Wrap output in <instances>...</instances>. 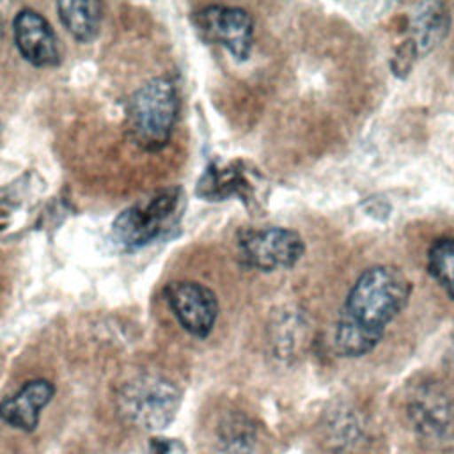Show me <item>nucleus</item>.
Instances as JSON below:
<instances>
[{
  "mask_svg": "<svg viewBox=\"0 0 454 454\" xmlns=\"http://www.w3.org/2000/svg\"><path fill=\"white\" fill-rule=\"evenodd\" d=\"M411 282L395 266L367 268L351 286L340 309L333 346L342 356H362L376 348L385 328L406 307Z\"/></svg>",
  "mask_w": 454,
  "mask_h": 454,
  "instance_id": "nucleus-1",
  "label": "nucleus"
},
{
  "mask_svg": "<svg viewBox=\"0 0 454 454\" xmlns=\"http://www.w3.org/2000/svg\"><path fill=\"white\" fill-rule=\"evenodd\" d=\"M145 454H184V447L177 440L151 438Z\"/></svg>",
  "mask_w": 454,
  "mask_h": 454,
  "instance_id": "nucleus-16",
  "label": "nucleus"
},
{
  "mask_svg": "<svg viewBox=\"0 0 454 454\" xmlns=\"http://www.w3.org/2000/svg\"><path fill=\"white\" fill-rule=\"evenodd\" d=\"M449 11L443 4H424L410 18V39L417 57L427 55L449 34Z\"/></svg>",
  "mask_w": 454,
  "mask_h": 454,
  "instance_id": "nucleus-12",
  "label": "nucleus"
},
{
  "mask_svg": "<svg viewBox=\"0 0 454 454\" xmlns=\"http://www.w3.org/2000/svg\"><path fill=\"white\" fill-rule=\"evenodd\" d=\"M429 275L454 300V238H438L427 250Z\"/></svg>",
  "mask_w": 454,
  "mask_h": 454,
  "instance_id": "nucleus-15",
  "label": "nucleus"
},
{
  "mask_svg": "<svg viewBox=\"0 0 454 454\" xmlns=\"http://www.w3.org/2000/svg\"><path fill=\"white\" fill-rule=\"evenodd\" d=\"M184 206L183 188L168 186L126 207L112 223L114 247L121 252H135L167 236L179 225Z\"/></svg>",
  "mask_w": 454,
  "mask_h": 454,
  "instance_id": "nucleus-2",
  "label": "nucleus"
},
{
  "mask_svg": "<svg viewBox=\"0 0 454 454\" xmlns=\"http://www.w3.org/2000/svg\"><path fill=\"white\" fill-rule=\"evenodd\" d=\"M57 11L62 25L74 39L89 43L98 35L101 23V5L98 2H59Z\"/></svg>",
  "mask_w": 454,
  "mask_h": 454,
  "instance_id": "nucleus-13",
  "label": "nucleus"
},
{
  "mask_svg": "<svg viewBox=\"0 0 454 454\" xmlns=\"http://www.w3.org/2000/svg\"><path fill=\"white\" fill-rule=\"evenodd\" d=\"M408 419L417 434L434 445L454 440V399L436 381L413 388L406 403Z\"/></svg>",
  "mask_w": 454,
  "mask_h": 454,
  "instance_id": "nucleus-7",
  "label": "nucleus"
},
{
  "mask_svg": "<svg viewBox=\"0 0 454 454\" xmlns=\"http://www.w3.org/2000/svg\"><path fill=\"white\" fill-rule=\"evenodd\" d=\"M192 23L202 41L225 48L236 60H247L252 51L254 20L232 5H206L192 14Z\"/></svg>",
  "mask_w": 454,
  "mask_h": 454,
  "instance_id": "nucleus-6",
  "label": "nucleus"
},
{
  "mask_svg": "<svg viewBox=\"0 0 454 454\" xmlns=\"http://www.w3.org/2000/svg\"><path fill=\"white\" fill-rule=\"evenodd\" d=\"M55 394L48 380H30L16 394L0 401V420L20 431L30 433L39 424L41 410Z\"/></svg>",
  "mask_w": 454,
  "mask_h": 454,
  "instance_id": "nucleus-11",
  "label": "nucleus"
},
{
  "mask_svg": "<svg viewBox=\"0 0 454 454\" xmlns=\"http://www.w3.org/2000/svg\"><path fill=\"white\" fill-rule=\"evenodd\" d=\"M181 406L179 388L167 378L142 374L126 381L117 394L119 413L131 424L158 431L167 427Z\"/></svg>",
  "mask_w": 454,
  "mask_h": 454,
  "instance_id": "nucleus-4",
  "label": "nucleus"
},
{
  "mask_svg": "<svg viewBox=\"0 0 454 454\" xmlns=\"http://www.w3.org/2000/svg\"><path fill=\"white\" fill-rule=\"evenodd\" d=\"M12 34L16 48L21 57L37 67H51L60 60L59 39L46 21L34 9H21L12 21Z\"/></svg>",
  "mask_w": 454,
  "mask_h": 454,
  "instance_id": "nucleus-10",
  "label": "nucleus"
},
{
  "mask_svg": "<svg viewBox=\"0 0 454 454\" xmlns=\"http://www.w3.org/2000/svg\"><path fill=\"white\" fill-rule=\"evenodd\" d=\"M165 300L179 325L195 337H207L218 317L216 294L192 280L170 282L165 287Z\"/></svg>",
  "mask_w": 454,
  "mask_h": 454,
  "instance_id": "nucleus-8",
  "label": "nucleus"
},
{
  "mask_svg": "<svg viewBox=\"0 0 454 454\" xmlns=\"http://www.w3.org/2000/svg\"><path fill=\"white\" fill-rule=\"evenodd\" d=\"M238 252L241 261L254 270H287L305 254V241L296 231L286 227L243 229L238 234Z\"/></svg>",
  "mask_w": 454,
  "mask_h": 454,
  "instance_id": "nucleus-5",
  "label": "nucleus"
},
{
  "mask_svg": "<svg viewBox=\"0 0 454 454\" xmlns=\"http://www.w3.org/2000/svg\"><path fill=\"white\" fill-rule=\"evenodd\" d=\"M222 454H250L255 445V426L243 413H229L216 429Z\"/></svg>",
  "mask_w": 454,
  "mask_h": 454,
  "instance_id": "nucleus-14",
  "label": "nucleus"
},
{
  "mask_svg": "<svg viewBox=\"0 0 454 454\" xmlns=\"http://www.w3.org/2000/svg\"><path fill=\"white\" fill-rule=\"evenodd\" d=\"M0 35H2V20H0Z\"/></svg>",
  "mask_w": 454,
  "mask_h": 454,
  "instance_id": "nucleus-17",
  "label": "nucleus"
},
{
  "mask_svg": "<svg viewBox=\"0 0 454 454\" xmlns=\"http://www.w3.org/2000/svg\"><path fill=\"white\" fill-rule=\"evenodd\" d=\"M179 112L174 80L158 76L144 83L128 101V128L133 142L145 151H160L170 140Z\"/></svg>",
  "mask_w": 454,
  "mask_h": 454,
  "instance_id": "nucleus-3",
  "label": "nucleus"
},
{
  "mask_svg": "<svg viewBox=\"0 0 454 454\" xmlns=\"http://www.w3.org/2000/svg\"><path fill=\"white\" fill-rule=\"evenodd\" d=\"M261 176L241 160L236 161H211L197 181V195L204 200H225L239 197L245 204H254L257 199Z\"/></svg>",
  "mask_w": 454,
  "mask_h": 454,
  "instance_id": "nucleus-9",
  "label": "nucleus"
}]
</instances>
